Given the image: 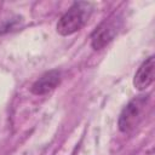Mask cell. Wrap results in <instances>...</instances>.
Returning <instances> with one entry per match:
<instances>
[{"mask_svg":"<svg viewBox=\"0 0 155 155\" xmlns=\"http://www.w3.org/2000/svg\"><path fill=\"white\" fill-rule=\"evenodd\" d=\"M61 82V71L57 69L44 73L30 87V91L36 96H44L52 92Z\"/></svg>","mask_w":155,"mask_h":155,"instance_id":"obj_4","label":"cell"},{"mask_svg":"<svg viewBox=\"0 0 155 155\" xmlns=\"http://www.w3.org/2000/svg\"><path fill=\"white\" fill-rule=\"evenodd\" d=\"M148 101H149L148 96H137L126 104V107L120 113L117 120L119 130L121 132L128 133L138 126V124L144 117Z\"/></svg>","mask_w":155,"mask_h":155,"instance_id":"obj_2","label":"cell"},{"mask_svg":"<svg viewBox=\"0 0 155 155\" xmlns=\"http://www.w3.org/2000/svg\"><path fill=\"white\" fill-rule=\"evenodd\" d=\"M93 11V4L88 1H76L58 19L56 30L62 36L71 35L79 31L90 19Z\"/></svg>","mask_w":155,"mask_h":155,"instance_id":"obj_1","label":"cell"},{"mask_svg":"<svg viewBox=\"0 0 155 155\" xmlns=\"http://www.w3.org/2000/svg\"><path fill=\"white\" fill-rule=\"evenodd\" d=\"M154 70H155V57L150 56L140 64V67L134 74L133 78L134 88H137L138 91L147 90L154 81Z\"/></svg>","mask_w":155,"mask_h":155,"instance_id":"obj_5","label":"cell"},{"mask_svg":"<svg viewBox=\"0 0 155 155\" xmlns=\"http://www.w3.org/2000/svg\"><path fill=\"white\" fill-rule=\"evenodd\" d=\"M121 27V19L119 16L113 15L104 19L91 35V46L93 50L104 48L117 34Z\"/></svg>","mask_w":155,"mask_h":155,"instance_id":"obj_3","label":"cell"}]
</instances>
